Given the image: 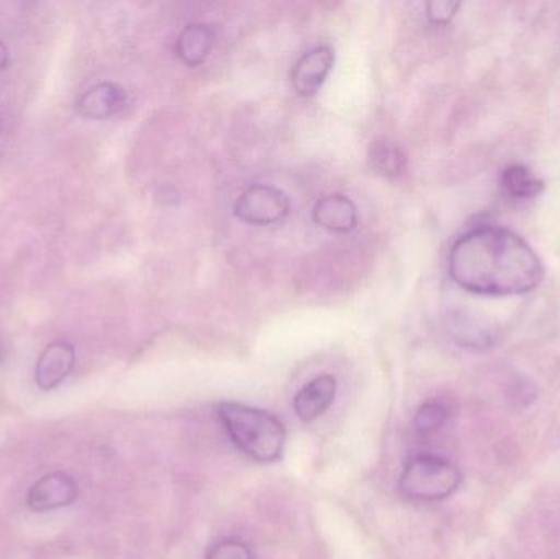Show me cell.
Listing matches in <instances>:
<instances>
[{
    "label": "cell",
    "mask_w": 560,
    "mask_h": 559,
    "mask_svg": "<svg viewBox=\"0 0 560 559\" xmlns=\"http://www.w3.org/2000/svg\"><path fill=\"white\" fill-rule=\"evenodd\" d=\"M338 383L329 374L315 377L296 393L293 410L302 422L319 419L335 403Z\"/></svg>",
    "instance_id": "cell-9"
},
{
    "label": "cell",
    "mask_w": 560,
    "mask_h": 559,
    "mask_svg": "<svg viewBox=\"0 0 560 559\" xmlns=\"http://www.w3.org/2000/svg\"><path fill=\"white\" fill-rule=\"evenodd\" d=\"M215 45V32L206 23H192L180 32L176 53L187 66H199L209 58Z\"/></svg>",
    "instance_id": "cell-11"
},
{
    "label": "cell",
    "mask_w": 560,
    "mask_h": 559,
    "mask_svg": "<svg viewBox=\"0 0 560 559\" xmlns=\"http://www.w3.org/2000/svg\"><path fill=\"white\" fill-rule=\"evenodd\" d=\"M206 559H255L248 545L235 538H226L210 548Z\"/></svg>",
    "instance_id": "cell-15"
},
{
    "label": "cell",
    "mask_w": 560,
    "mask_h": 559,
    "mask_svg": "<svg viewBox=\"0 0 560 559\" xmlns=\"http://www.w3.org/2000/svg\"><path fill=\"white\" fill-rule=\"evenodd\" d=\"M450 275L474 294L518 295L538 288L545 268L532 246L515 233L480 226L454 243Z\"/></svg>",
    "instance_id": "cell-1"
},
{
    "label": "cell",
    "mask_w": 560,
    "mask_h": 559,
    "mask_svg": "<svg viewBox=\"0 0 560 559\" xmlns=\"http://www.w3.org/2000/svg\"><path fill=\"white\" fill-rule=\"evenodd\" d=\"M463 475L450 459L436 455L411 458L398 479V489L405 498L417 502H438L459 489Z\"/></svg>",
    "instance_id": "cell-3"
},
{
    "label": "cell",
    "mask_w": 560,
    "mask_h": 559,
    "mask_svg": "<svg viewBox=\"0 0 560 559\" xmlns=\"http://www.w3.org/2000/svg\"><path fill=\"white\" fill-rule=\"evenodd\" d=\"M459 3L450 0H434L427 5L428 20L434 25H446L459 10Z\"/></svg>",
    "instance_id": "cell-16"
},
{
    "label": "cell",
    "mask_w": 560,
    "mask_h": 559,
    "mask_svg": "<svg viewBox=\"0 0 560 559\" xmlns=\"http://www.w3.org/2000/svg\"><path fill=\"white\" fill-rule=\"evenodd\" d=\"M75 364V350L68 341H52L39 354L35 366V383L42 391H52L65 383Z\"/></svg>",
    "instance_id": "cell-8"
},
{
    "label": "cell",
    "mask_w": 560,
    "mask_h": 559,
    "mask_svg": "<svg viewBox=\"0 0 560 559\" xmlns=\"http://www.w3.org/2000/svg\"><path fill=\"white\" fill-rule=\"evenodd\" d=\"M290 200L283 190L268 184H256L240 196L235 213L248 225L266 226L285 219Z\"/></svg>",
    "instance_id": "cell-4"
},
{
    "label": "cell",
    "mask_w": 560,
    "mask_h": 559,
    "mask_svg": "<svg viewBox=\"0 0 560 559\" xmlns=\"http://www.w3.org/2000/svg\"><path fill=\"white\" fill-rule=\"evenodd\" d=\"M502 186L509 196L520 200L539 196L545 187L542 180L536 179L528 167L520 166V164L506 167L502 176Z\"/></svg>",
    "instance_id": "cell-13"
},
{
    "label": "cell",
    "mask_w": 560,
    "mask_h": 559,
    "mask_svg": "<svg viewBox=\"0 0 560 559\" xmlns=\"http://www.w3.org/2000/svg\"><path fill=\"white\" fill-rule=\"evenodd\" d=\"M450 417L451 410L446 404L438 399L428 400V403H424L423 406L417 410V414H415V432L420 436L434 435V433L440 432V430L446 426Z\"/></svg>",
    "instance_id": "cell-14"
},
{
    "label": "cell",
    "mask_w": 560,
    "mask_h": 559,
    "mask_svg": "<svg viewBox=\"0 0 560 559\" xmlns=\"http://www.w3.org/2000/svg\"><path fill=\"white\" fill-rule=\"evenodd\" d=\"M79 498V486L68 473L56 471L43 476L30 488L26 504L33 512H49L68 508Z\"/></svg>",
    "instance_id": "cell-5"
},
{
    "label": "cell",
    "mask_w": 560,
    "mask_h": 559,
    "mask_svg": "<svg viewBox=\"0 0 560 559\" xmlns=\"http://www.w3.org/2000/svg\"><path fill=\"white\" fill-rule=\"evenodd\" d=\"M335 65V51L331 46H316L312 51L305 53L293 66V91L300 97H312L322 88Z\"/></svg>",
    "instance_id": "cell-7"
},
{
    "label": "cell",
    "mask_w": 560,
    "mask_h": 559,
    "mask_svg": "<svg viewBox=\"0 0 560 559\" xmlns=\"http://www.w3.org/2000/svg\"><path fill=\"white\" fill-rule=\"evenodd\" d=\"M9 48H7L5 43L0 39V72L5 69V66L9 65Z\"/></svg>",
    "instance_id": "cell-17"
},
{
    "label": "cell",
    "mask_w": 560,
    "mask_h": 559,
    "mask_svg": "<svg viewBox=\"0 0 560 559\" xmlns=\"http://www.w3.org/2000/svg\"><path fill=\"white\" fill-rule=\"evenodd\" d=\"M0 131H2V120H0Z\"/></svg>",
    "instance_id": "cell-18"
},
{
    "label": "cell",
    "mask_w": 560,
    "mask_h": 559,
    "mask_svg": "<svg viewBox=\"0 0 560 559\" xmlns=\"http://www.w3.org/2000/svg\"><path fill=\"white\" fill-rule=\"evenodd\" d=\"M313 220L322 229L349 233L358 225V210L351 199L341 194L323 197L313 209Z\"/></svg>",
    "instance_id": "cell-10"
},
{
    "label": "cell",
    "mask_w": 560,
    "mask_h": 559,
    "mask_svg": "<svg viewBox=\"0 0 560 559\" xmlns=\"http://www.w3.org/2000/svg\"><path fill=\"white\" fill-rule=\"evenodd\" d=\"M130 104L127 89L117 82H98L75 101V112L81 117L104 120L120 114Z\"/></svg>",
    "instance_id": "cell-6"
},
{
    "label": "cell",
    "mask_w": 560,
    "mask_h": 559,
    "mask_svg": "<svg viewBox=\"0 0 560 559\" xmlns=\"http://www.w3.org/2000/svg\"><path fill=\"white\" fill-rule=\"evenodd\" d=\"M217 416L233 445L249 458L265 465L282 458L287 432L278 417L238 403L217 404Z\"/></svg>",
    "instance_id": "cell-2"
},
{
    "label": "cell",
    "mask_w": 560,
    "mask_h": 559,
    "mask_svg": "<svg viewBox=\"0 0 560 559\" xmlns=\"http://www.w3.org/2000/svg\"><path fill=\"white\" fill-rule=\"evenodd\" d=\"M369 164L384 177H398L407 166V156L398 144L387 138H378L369 148Z\"/></svg>",
    "instance_id": "cell-12"
}]
</instances>
